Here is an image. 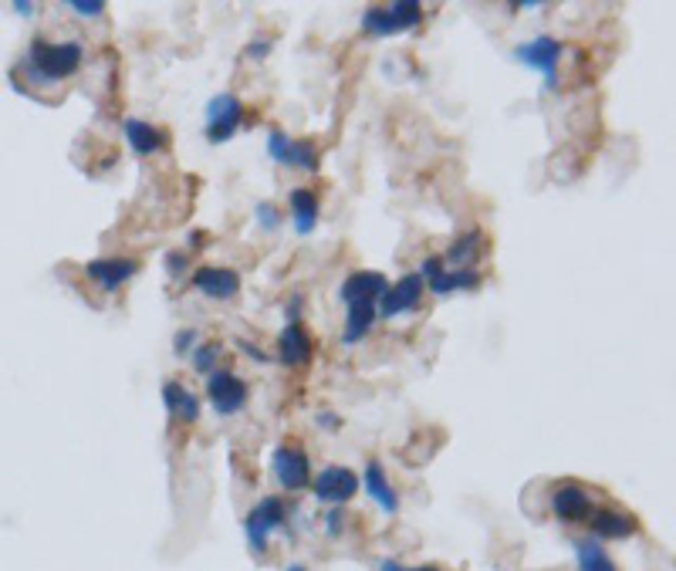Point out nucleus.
I'll use <instances>...</instances> for the list:
<instances>
[{"instance_id": "obj_3", "label": "nucleus", "mask_w": 676, "mask_h": 571, "mask_svg": "<svg viewBox=\"0 0 676 571\" xmlns=\"http://www.w3.org/2000/svg\"><path fill=\"white\" fill-rule=\"evenodd\" d=\"M423 21V7L416 0H403V4H382V7H369L362 14V28L376 38H393V34L413 31L416 24Z\"/></svg>"}, {"instance_id": "obj_6", "label": "nucleus", "mask_w": 676, "mask_h": 571, "mask_svg": "<svg viewBox=\"0 0 676 571\" xmlns=\"http://www.w3.org/2000/svg\"><path fill=\"white\" fill-rule=\"evenodd\" d=\"M247 382L240 379V376H234L230 369H217V372H210V379H207V399H210V406H213V413L217 416H234V413H240V409L247 406Z\"/></svg>"}, {"instance_id": "obj_31", "label": "nucleus", "mask_w": 676, "mask_h": 571, "mask_svg": "<svg viewBox=\"0 0 676 571\" xmlns=\"http://www.w3.org/2000/svg\"><path fill=\"white\" fill-rule=\"evenodd\" d=\"M240 349H244L247 355H251V359L257 362V365H268L271 359H268V352H261V349H254L251 342H240Z\"/></svg>"}, {"instance_id": "obj_22", "label": "nucleus", "mask_w": 676, "mask_h": 571, "mask_svg": "<svg viewBox=\"0 0 676 571\" xmlns=\"http://www.w3.org/2000/svg\"><path fill=\"white\" fill-rule=\"evenodd\" d=\"M288 207H291V217H295V230L301 237L311 234L318 223V196L305 190V186H298V190H291L288 196Z\"/></svg>"}, {"instance_id": "obj_5", "label": "nucleus", "mask_w": 676, "mask_h": 571, "mask_svg": "<svg viewBox=\"0 0 676 571\" xmlns=\"http://www.w3.org/2000/svg\"><path fill=\"white\" fill-rule=\"evenodd\" d=\"M244 102H240L237 95H213L207 102V139L213 146H220V142L234 139V132L240 129V122H244Z\"/></svg>"}, {"instance_id": "obj_20", "label": "nucleus", "mask_w": 676, "mask_h": 571, "mask_svg": "<svg viewBox=\"0 0 676 571\" xmlns=\"http://www.w3.org/2000/svg\"><path fill=\"white\" fill-rule=\"evenodd\" d=\"M379 318V308L376 301H355L345 311V332H342V342L345 345H359L362 338L372 332V325H376Z\"/></svg>"}, {"instance_id": "obj_2", "label": "nucleus", "mask_w": 676, "mask_h": 571, "mask_svg": "<svg viewBox=\"0 0 676 571\" xmlns=\"http://www.w3.org/2000/svg\"><path fill=\"white\" fill-rule=\"evenodd\" d=\"M284 524H288V507H284L281 497H264V501H257L251 511L244 517V534H247V544H251L254 555H264L271 544V534L281 531Z\"/></svg>"}, {"instance_id": "obj_30", "label": "nucleus", "mask_w": 676, "mask_h": 571, "mask_svg": "<svg viewBox=\"0 0 676 571\" xmlns=\"http://www.w3.org/2000/svg\"><path fill=\"white\" fill-rule=\"evenodd\" d=\"M271 55V41H254L247 48V58H268Z\"/></svg>"}, {"instance_id": "obj_19", "label": "nucleus", "mask_w": 676, "mask_h": 571, "mask_svg": "<svg viewBox=\"0 0 676 571\" xmlns=\"http://www.w3.org/2000/svg\"><path fill=\"white\" fill-rule=\"evenodd\" d=\"M362 484H366V497H372L386 514H396L399 511V494L396 487L389 484L386 470H382L379 460H369L366 463V477H362Z\"/></svg>"}, {"instance_id": "obj_4", "label": "nucleus", "mask_w": 676, "mask_h": 571, "mask_svg": "<svg viewBox=\"0 0 676 571\" xmlns=\"http://www.w3.org/2000/svg\"><path fill=\"white\" fill-rule=\"evenodd\" d=\"M514 61L531 71H541V75H545V85L555 88L558 85V61H562V41L551 38V34H538V38H531L514 48Z\"/></svg>"}, {"instance_id": "obj_36", "label": "nucleus", "mask_w": 676, "mask_h": 571, "mask_svg": "<svg viewBox=\"0 0 676 571\" xmlns=\"http://www.w3.org/2000/svg\"><path fill=\"white\" fill-rule=\"evenodd\" d=\"M379 571H403V565H399V561H393V558H386L379 565Z\"/></svg>"}, {"instance_id": "obj_15", "label": "nucleus", "mask_w": 676, "mask_h": 571, "mask_svg": "<svg viewBox=\"0 0 676 571\" xmlns=\"http://www.w3.org/2000/svg\"><path fill=\"white\" fill-rule=\"evenodd\" d=\"M163 406H166V413L173 419H180V423H197L200 419V396L180 379L163 382Z\"/></svg>"}, {"instance_id": "obj_34", "label": "nucleus", "mask_w": 676, "mask_h": 571, "mask_svg": "<svg viewBox=\"0 0 676 571\" xmlns=\"http://www.w3.org/2000/svg\"><path fill=\"white\" fill-rule=\"evenodd\" d=\"M288 318H291V321H298V318H301V294H295V298L288 301Z\"/></svg>"}, {"instance_id": "obj_18", "label": "nucleus", "mask_w": 676, "mask_h": 571, "mask_svg": "<svg viewBox=\"0 0 676 571\" xmlns=\"http://www.w3.org/2000/svg\"><path fill=\"white\" fill-rule=\"evenodd\" d=\"M122 136H126V142L132 146V153H139V156H156L166 149L163 132H159L156 126H149V122H142V119L122 122Z\"/></svg>"}, {"instance_id": "obj_16", "label": "nucleus", "mask_w": 676, "mask_h": 571, "mask_svg": "<svg viewBox=\"0 0 676 571\" xmlns=\"http://www.w3.org/2000/svg\"><path fill=\"white\" fill-rule=\"evenodd\" d=\"M595 541L609 538V541H626L636 534V517H629L626 511H616V507H595L589 517Z\"/></svg>"}, {"instance_id": "obj_14", "label": "nucleus", "mask_w": 676, "mask_h": 571, "mask_svg": "<svg viewBox=\"0 0 676 571\" xmlns=\"http://www.w3.org/2000/svg\"><path fill=\"white\" fill-rule=\"evenodd\" d=\"M308 359H311V335L305 332L301 321H288L278 335V362L298 369V365H308Z\"/></svg>"}, {"instance_id": "obj_32", "label": "nucleus", "mask_w": 676, "mask_h": 571, "mask_svg": "<svg viewBox=\"0 0 676 571\" xmlns=\"http://www.w3.org/2000/svg\"><path fill=\"white\" fill-rule=\"evenodd\" d=\"M325 524H328V534H332V538H335V534H342V514H338V511L328 514Z\"/></svg>"}, {"instance_id": "obj_38", "label": "nucleus", "mask_w": 676, "mask_h": 571, "mask_svg": "<svg viewBox=\"0 0 676 571\" xmlns=\"http://www.w3.org/2000/svg\"><path fill=\"white\" fill-rule=\"evenodd\" d=\"M288 571H308L305 565H288Z\"/></svg>"}, {"instance_id": "obj_24", "label": "nucleus", "mask_w": 676, "mask_h": 571, "mask_svg": "<svg viewBox=\"0 0 676 571\" xmlns=\"http://www.w3.org/2000/svg\"><path fill=\"white\" fill-rule=\"evenodd\" d=\"M480 244H484L480 230H467V234L453 240V247H450L447 254H443V264H447V261H450V264H467V261H474Z\"/></svg>"}, {"instance_id": "obj_13", "label": "nucleus", "mask_w": 676, "mask_h": 571, "mask_svg": "<svg viewBox=\"0 0 676 571\" xmlns=\"http://www.w3.org/2000/svg\"><path fill=\"white\" fill-rule=\"evenodd\" d=\"M193 288L213 301H230V298H237V291H240V274L230 271V267L207 264V267H197V271H193Z\"/></svg>"}, {"instance_id": "obj_26", "label": "nucleus", "mask_w": 676, "mask_h": 571, "mask_svg": "<svg viewBox=\"0 0 676 571\" xmlns=\"http://www.w3.org/2000/svg\"><path fill=\"white\" fill-rule=\"evenodd\" d=\"M254 217H257V227H264V230H278L281 227V210L274 207L271 200H261L254 207Z\"/></svg>"}, {"instance_id": "obj_10", "label": "nucleus", "mask_w": 676, "mask_h": 571, "mask_svg": "<svg viewBox=\"0 0 676 571\" xmlns=\"http://www.w3.org/2000/svg\"><path fill=\"white\" fill-rule=\"evenodd\" d=\"M139 274V261L136 257H99V261L85 264V278L92 284H99L102 291H119L122 284L132 281Z\"/></svg>"}, {"instance_id": "obj_27", "label": "nucleus", "mask_w": 676, "mask_h": 571, "mask_svg": "<svg viewBox=\"0 0 676 571\" xmlns=\"http://www.w3.org/2000/svg\"><path fill=\"white\" fill-rule=\"evenodd\" d=\"M68 11H75L78 17H99L105 11V4L102 0H71Z\"/></svg>"}, {"instance_id": "obj_1", "label": "nucleus", "mask_w": 676, "mask_h": 571, "mask_svg": "<svg viewBox=\"0 0 676 571\" xmlns=\"http://www.w3.org/2000/svg\"><path fill=\"white\" fill-rule=\"evenodd\" d=\"M85 61L82 41H44L34 38L28 55L21 61V71H28L34 85H58L65 78L78 75Z\"/></svg>"}, {"instance_id": "obj_29", "label": "nucleus", "mask_w": 676, "mask_h": 571, "mask_svg": "<svg viewBox=\"0 0 676 571\" xmlns=\"http://www.w3.org/2000/svg\"><path fill=\"white\" fill-rule=\"evenodd\" d=\"M166 271H169V274H183V271H186V254H183V251L166 254Z\"/></svg>"}, {"instance_id": "obj_25", "label": "nucleus", "mask_w": 676, "mask_h": 571, "mask_svg": "<svg viewBox=\"0 0 676 571\" xmlns=\"http://www.w3.org/2000/svg\"><path fill=\"white\" fill-rule=\"evenodd\" d=\"M220 355H224V345H220V342H203V345H197V349L190 352L193 369H197L200 376H203V372H207V376H210V372H217Z\"/></svg>"}, {"instance_id": "obj_33", "label": "nucleus", "mask_w": 676, "mask_h": 571, "mask_svg": "<svg viewBox=\"0 0 676 571\" xmlns=\"http://www.w3.org/2000/svg\"><path fill=\"white\" fill-rule=\"evenodd\" d=\"M318 426H325V430H338V416L335 413H318Z\"/></svg>"}, {"instance_id": "obj_23", "label": "nucleus", "mask_w": 676, "mask_h": 571, "mask_svg": "<svg viewBox=\"0 0 676 571\" xmlns=\"http://www.w3.org/2000/svg\"><path fill=\"white\" fill-rule=\"evenodd\" d=\"M426 288H430L433 294L474 291V288H480V274L470 271V267H457V271H447V267H443L440 274H433V278L426 281Z\"/></svg>"}, {"instance_id": "obj_21", "label": "nucleus", "mask_w": 676, "mask_h": 571, "mask_svg": "<svg viewBox=\"0 0 676 571\" xmlns=\"http://www.w3.org/2000/svg\"><path fill=\"white\" fill-rule=\"evenodd\" d=\"M572 551H575L578 571H619L616 561L609 558V551L602 548V541H595V538H575Z\"/></svg>"}, {"instance_id": "obj_17", "label": "nucleus", "mask_w": 676, "mask_h": 571, "mask_svg": "<svg viewBox=\"0 0 676 571\" xmlns=\"http://www.w3.org/2000/svg\"><path fill=\"white\" fill-rule=\"evenodd\" d=\"M386 288H389V281L382 278L379 271H355L345 278L338 294H342L345 305H355V301H376L379 305V298L386 294Z\"/></svg>"}, {"instance_id": "obj_12", "label": "nucleus", "mask_w": 676, "mask_h": 571, "mask_svg": "<svg viewBox=\"0 0 676 571\" xmlns=\"http://www.w3.org/2000/svg\"><path fill=\"white\" fill-rule=\"evenodd\" d=\"M551 511H555L558 521L578 524V521H589V517H592L595 501H592V494L585 487L562 484V487H555V494H551Z\"/></svg>"}, {"instance_id": "obj_7", "label": "nucleus", "mask_w": 676, "mask_h": 571, "mask_svg": "<svg viewBox=\"0 0 676 571\" xmlns=\"http://www.w3.org/2000/svg\"><path fill=\"white\" fill-rule=\"evenodd\" d=\"M271 470L284 490H305L311 484V463L301 446L281 443L278 450L271 453Z\"/></svg>"}, {"instance_id": "obj_11", "label": "nucleus", "mask_w": 676, "mask_h": 571, "mask_svg": "<svg viewBox=\"0 0 676 571\" xmlns=\"http://www.w3.org/2000/svg\"><path fill=\"white\" fill-rule=\"evenodd\" d=\"M315 501L322 504H349L355 494H359V477L352 474L349 467H325L322 474L315 477Z\"/></svg>"}, {"instance_id": "obj_28", "label": "nucleus", "mask_w": 676, "mask_h": 571, "mask_svg": "<svg viewBox=\"0 0 676 571\" xmlns=\"http://www.w3.org/2000/svg\"><path fill=\"white\" fill-rule=\"evenodd\" d=\"M197 332H193V328H183V332H176V338H173V349H176V355H186L193 349V345H197Z\"/></svg>"}, {"instance_id": "obj_37", "label": "nucleus", "mask_w": 676, "mask_h": 571, "mask_svg": "<svg viewBox=\"0 0 676 571\" xmlns=\"http://www.w3.org/2000/svg\"><path fill=\"white\" fill-rule=\"evenodd\" d=\"M403 571H440L437 565H423V568H403Z\"/></svg>"}, {"instance_id": "obj_9", "label": "nucleus", "mask_w": 676, "mask_h": 571, "mask_svg": "<svg viewBox=\"0 0 676 571\" xmlns=\"http://www.w3.org/2000/svg\"><path fill=\"white\" fill-rule=\"evenodd\" d=\"M423 291H426V284H423V278L420 274H406V278H399L393 288H386V294L379 298V315L382 318H399V315H409V311H416L420 308V301H423Z\"/></svg>"}, {"instance_id": "obj_8", "label": "nucleus", "mask_w": 676, "mask_h": 571, "mask_svg": "<svg viewBox=\"0 0 676 571\" xmlns=\"http://www.w3.org/2000/svg\"><path fill=\"white\" fill-rule=\"evenodd\" d=\"M268 156L274 163L291 166V169H315L318 166V153L311 139H291L288 132L271 129L268 132Z\"/></svg>"}, {"instance_id": "obj_35", "label": "nucleus", "mask_w": 676, "mask_h": 571, "mask_svg": "<svg viewBox=\"0 0 676 571\" xmlns=\"http://www.w3.org/2000/svg\"><path fill=\"white\" fill-rule=\"evenodd\" d=\"M14 11L21 14V17H31L34 11H38V7H34V4H28V0H17V4H14Z\"/></svg>"}]
</instances>
